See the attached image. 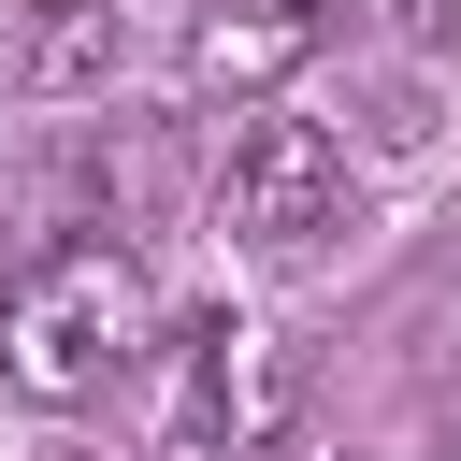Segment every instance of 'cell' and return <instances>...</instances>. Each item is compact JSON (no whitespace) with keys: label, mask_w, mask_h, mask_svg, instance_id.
<instances>
[{"label":"cell","mask_w":461,"mask_h":461,"mask_svg":"<svg viewBox=\"0 0 461 461\" xmlns=\"http://www.w3.org/2000/svg\"><path fill=\"white\" fill-rule=\"evenodd\" d=\"M144 331H158V303H144V259H130L115 230H72V245L14 259V288H0V375H14V403H43V418L101 403V389L144 360Z\"/></svg>","instance_id":"1"},{"label":"cell","mask_w":461,"mask_h":461,"mask_svg":"<svg viewBox=\"0 0 461 461\" xmlns=\"http://www.w3.org/2000/svg\"><path fill=\"white\" fill-rule=\"evenodd\" d=\"M216 216H230V245H259V259L331 245V230H346V144H331L317 115H245L230 158H216Z\"/></svg>","instance_id":"2"},{"label":"cell","mask_w":461,"mask_h":461,"mask_svg":"<svg viewBox=\"0 0 461 461\" xmlns=\"http://www.w3.org/2000/svg\"><path fill=\"white\" fill-rule=\"evenodd\" d=\"M317 43H331V0H202L187 86H202V101H274Z\"/></svg>","instance_id":"3"},{"label":"cell","mask_w":461,"mask_h":461,"mask_svg":"<svg viewBox=\"0 0 461 461\" xmlns=\"http://www.w3.org/2000/svg\"><path fill=\"white\" fill-rule=\"evenodd\" d=\"M447 14H461V0H389V29H418V43H432Z\"/></svg>","instance_id":"4"},{"label":"cell","mask_w":461,"mask_h":461,"mask_svg":"<svg viewBox=\"0 0 461 461\" xmlns=\"http://www.w3.org/2000/svg\"><path fill=\"white\" fill-rule=\"evenodd\" d=\"M0 288H14V245H0Z\"/></svg>","instance_id":"5"}]
</instances>
